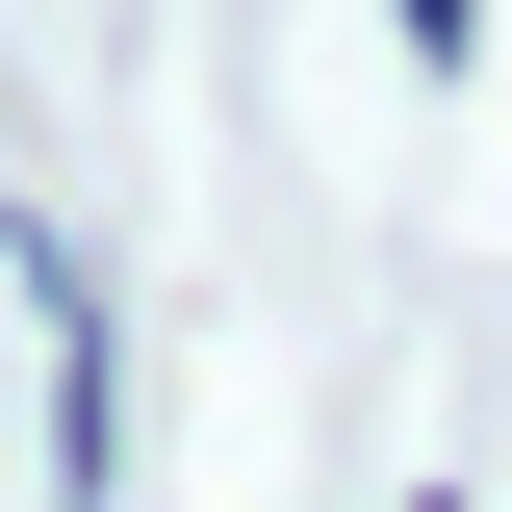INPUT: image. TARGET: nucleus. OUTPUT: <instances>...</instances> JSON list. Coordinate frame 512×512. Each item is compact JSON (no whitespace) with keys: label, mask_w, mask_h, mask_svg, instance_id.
<instances>
[{"label":"nucleus","mask_w":512,"mask_h":512,"mask_svg":"<svg viewBox=\"0 0 512 512\" xmlns=\"http://www.w3.org/2000/svg\"><path fill=\"white\" fill-rule=\"evenodd\" d=\"M52 487H77V512L128 487V333H103V308H52Z\"/></svg>","instance_id":"f257e3e1"}]
</instances>
